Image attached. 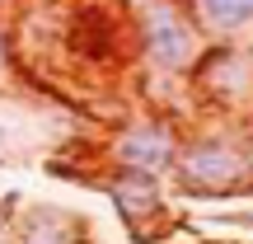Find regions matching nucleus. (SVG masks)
<instances>
[{"mask_svg":"<svg viewBox=\"0 0 253 244\" xmlns=\"http://www.w3.org/2000/svg\"><path fill=\"white\" fill-rule=\"evenodd\" d=\"M197 103L211 113H249L253 108V43L239 38H207L192 71L183 75Z\"/></svg>","mask_w":253,"mask_h":244,"instance_id":"20e7f679","label":"nucleus"},{"mask_svg":"<svg viewBox=\"0 0 253 244\" xmlns=\"http://www.w3.org/2000/svg\"><path fill=\"white\" fill-rule=\"evenodd\" d=\"M164 174L131 169V164H108L103 174H94V188L113 202V211L122 216L126 235L136 244L160 240V221H169V197H164Z\"/></svg>","mask_w":253,"mask_h":244,"instance_id":"39448f33","label":"nucleus"},{"mask_svg":"<svg viewBox=\"0 0 253 244\" xmlns=\"http://www.w3.org/2000/svg\"><path fill=\"white\" fill-rule=\"evenodd\" d=\"M220 226H244V230H253V207L249 211H225V216H216Z\"/></svg>","mask_w":253,"mask_h":244,"instance_id":"9b49d317","label":"nucleus"},{"mask_svg":"<svg viewBox=\"0 0 253 244\" xmlns=\"http://www.w3.org/2000/svg\"><path fill=\"white\" fill-rule=\"evenodd\" d=\"M14 66V33H9V24L0 19V75Z\"/></svg>","mask_w":253,"mask_h":244,"instance_id":"9d476101","label":"nucleus"},{"mask_svg":"<svg viewBox=\"0 0 253 244\" xmlns=\"http://www.w3.org/2000/svg\"><path fill=\"white\" fill-rule=\"evenodd\" d=\"M249 146H253V136H249Z\"/></svg>","mask_w":253,"mask_h":244,"instance_id":"4468645a","label":"nucleus"},{"mask_svg":"<svg viewBox=\"0 0 253 244\" xmlns=\"http://www.w3.org/2000/svg\"><path fill=\"white\" fill-rule=\"evenodd\" d=\"M188 5L207 38H249L253 33V0H188Z\"/></svg>","mask_w":253,"mask_h":244,"instance_id":"6e6552de","label":"nucleus"},{"mask_svg":"<svg viewBox=\"0 0 253 244\" xmlns=\"http://www.w3.org/2000/svg\"><path fill=\"white\" fill-rule=\"evenodd\" d=\"M5 136H9V132H5V127H0V141H5Z\"/></svg>","mask_w":253,"mask_h":244,"instance_id":"f8f14e48","label":"nucleus"},{"mask_svg":"<svg viewBox=\"0 0 253 244\" xmlns=\"http://www.w3.org/2000/svg\"><path fill=\"white\" fill-rule=\"evenodd\" d=\"M52 19V47L75 71H122L131 61V14L122 0H38Z\"/></svg>","mask_w":253,"mask_h":244,"instance_id":"f257e3e1","label":"nucleus"},{"mask_svg":"<svg viewBox=\"0 0 253 244\" xmlns=\"http://www.w3.org/2000/svg\"><path fill=\"white\" fill-rule=\"evenodd\" d=\"M202 47L207 33L197 28L188 0H141L131 9V52L145 71L178 80L192 71Z\"/></svg>","mask_w":253,"mask_h":244,"instance_id":"7ed1b4c3","label":"nucleus"},{"mask_svg":"<svg viewBox=\"0 0 253 244\" xmlns=\"http://www.w3.org/2000/svg\"><path fill=\"white\" fill-rule=\"evenodd\" d=\"M183 127L169 113H141V118L122 122L108 136V164H131V169H150V174H169L183 146Z\"/></svg>","mask_w":253,"mask_h":244,"instance_id":"423d86ee","label":"nucleus"},{"mask_svg":"<svg viewBox=\"0 0 253 244\" xmlns=\"http://www.w3.org/2000/svg\"><path fill=\"white\" fill-rule=\"evenodd\" d=\"M14 244H84V226L66 207L52 202H33L14 211Z\"/></svg>","mask_w":253,"mask_h":244,"instance_id":"0eeeda50","label":"nucleus"},{"mask_svg":"<svg viewBox=\"0 0 253 244\" xmlns=\"http://www.w3.org/2000/svg\"><path fill=\"white\" fill-rule=\"evenodd\" d=\"M0 5H9V0H0Z\"/></svg>","mask_w":253,"mask_h":244,"instance_id":"ddd939ff","label":"nucleus"},{"mask_svg":"<svg viewBox=\"0 0 253 244\" xmlns=\"http://www.w3.org/2000/svg\"><path fill=\"white\" fill-rule=\"evenodd\" d=\"M19 197H24V193H5V202H0V244H14V211H19Z\"/></svg>","mask_w":253,"mask_h":244,"instance_id":"1a4fd4ad","label":"nucleus"},{"mask_svg":"<svg viewBox=\"0 0 253 244\" xmlns=\"http://www.w3.org/2000/svg\"><path fill=\"white\" fill-rule=\"evenodd\" d=\"M173 193L188 202H230V197H253V146L249 136L230 127L183 136L178 160L169 169Z\"/></svg>","mask_w":253,"mask_h":244,"instance_id":"f03ea898","label":"nucleus"}]
</instances>
